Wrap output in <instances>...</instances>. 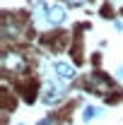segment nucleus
<instances>
[{
  "label": "nucleus",
  "mask_w": 123,
  "mask_h": 125,
  "mask_svg": "<svg viewBox=\"0 0 123 125\" xmlns=\"http://www.w3.org/2000/svg\"><path fill=\"white\" fill-rule=\"evenodd\" d=\"M0 67H2V77L5 79H24L31 72V60L24 51L15 46H5L2 55H0Z\"/></svg>",
  "instance_id": "obj_1"
},
{
  "label": "nucleus",
  "mask_w": 123,
  "mask_h": 125,
  "mask_svg": "<svg viewBox=\"0 0 123 125\" xmlns=\"http://www.w3.org/2000/svg\"><path fill=\"white\" fill-rule=\"evenodd\" d=\"M82 82H85V89L89 94H94L97 99H104L106 104H116L113 99H116V94H118V84L113 82V77H109L104 72L94 70L92 75H87Z\"/></svg>",
  "instance_id": "obj_2"
},
{
  "label": "nucleus",
  "mask_w": 123,
  "mask_h": 125,
  "mask_svg": "<svg viewBox=\"0 0 123 125\" xmlns=\"http://www.w3.org/2000/svg\"><path fill=\"white\" fill-rule=\"evenodd\" d=\"M70 89H73L70 82L58 79V77H48V79H44V84H41V89H39V104H44L48 108L61 106L63 101L68 99Z\"/></svg>",
  "instance_id": "obj_3"
},
{
  "label": "nucleus",
  "mask_w": 123,
  "mask_h": 125,
  "mask_svg": "<svg viewBox=\"0 0 123 125\" xmlns=\"http://www.w3.org/2000/svg\"><path fill=\"white\" fill-rule=\"evenodd\" d=\"M27 31H29V24L22 15H17V12H5L2 15V41L7 46L24 41Z\"/></svg>",
  "instance_id": "obj_4"
},
{
  "label": "nucleus",
  "mask_w": 123,
  "mask_h": 125,
  "mask_svg": "<svg viewBox=\"0 0 123 125\" xmlns=\"http://www.w3.org/2000/svg\"><path fill=\"white\" fill-rule=\"evenodd\" d=\"M51 72H53V77L65 79V82H73V79L77 77V67H75V62L63 60V58H56V60L51 62Z\"/></svg>",
  "instance_id": "obj_5"
},
{
  "label": "nucleus",
  "mask_w": 123,
  "mask_h": 125,
  "mask_svg": "<svg viewBox=\"0 0 123 125\" xmlns=\"http://www.w3.org/2000/svg\"><path fill=\"white\" fill-rule=\"evenodd\" d=\"M104 115H106V106H101V104H85V106H80V120H82V125H89L97 118H104Z\"/></svg>",
  "instance_id": "obj_6"
},
{
  "label": "nucleus",
  "mask_w": 123,
  "mask_h": 125,
  "mask_svg": "<svg viewBox=\"0 0 123 125\" xmlns=\"http://www.w3.org/2000/svg\"><path fill=\"white\" fill-rule=\"evenodd\" d=\"M65 22H68V10H65V5H61V2L51 5L46 24H48V27H53V29H58V27H63Z\"/></svg>",
  "instance_id": "obj_7"
},
{
  "label": "nucleus",
  "mask_w": 123,
  "mask_h": 125,
  "mask_svg": "<svg viewBox=\"0 0 123 125\" xmlns=\"http://www.w3.org/2000/svg\"><path fill=\"white\" fill-rule=\"evenodd\" d=\"M48 10H51L48 2H44V0H34V5H31V17H34V22H44V24H46Z\"/></svg>",
  "instance_id": "obj_8"
},
{
  "label": "nucleus",
  "mask_w": 123,
  "mask_h": 125,
  "mask_svg": "<svg viewBox=\"0 0 123 125\" xmlns=\"http://www.w3.org/2000/svg\"><path fill=\"white\" fill-rule=\"evenodd\" d=\"M36 125H61V118L56 115V113H46L44 118H39Z\"/></svg>",
  "instance_id": "obj_9"
},
{
  "label": "nucleus",
  "mask_w": 123,
  "mask_h": 125,
  "mask_svg": "<svg viewBox=\"0 0 123 125\" xmlns=\"http://www.w3.org/2000/svg\"><path fill=\"white\" fill-rule=\"evenodd\" d=\"M65 5H70V7H85L87 2H92V0H63Z\"/></svg>",
  "instance_id": "obj_10"
},
{
  "label": "nucleus",
  "mask_w": 123,
  "mask_h": 125,
  "mask_svg": "<svg viewBox=\"0 0 123 125\" xmlns=\"http://www.w3.org/2000/svg\"><path fill=\"white\" fill-rule=\"evenodd\" d=\"M113 79H116V82H121V84H123V65H118V67L113 70Z\"/></svg>",
  "instance_id": "obj_11"
},
{
  "label": "nucleus",
  "mask_w": 123,
  "mask_h": 125,
  "mask_svg": "<svg viewBox=\"0 0 123 125\" xmlns=\"http://www.w3.org/2000/svg\"><path fill=\"white\" fill-rule=\"evenodd\" d=\"M113 29H116V31H123V22H118V19H116V22H113Z\"/></svg>",
  "instance_id": "obj_12"
},
{
  "label": "nucleus",
  "mask_w": 123,
  "mask_h": 125,
  "mask_svg": "<svg viewBox=\"0 0 123 125\" xmlns=\"http://www.w3.org/2000/svg\"><path fill=\"white\" fill-rule=\"evenodd\" d=\"M12 125H27V123H24V120H15Z\"/></svg>",
  "instance_id": "obj_13"
}]
</instances>
